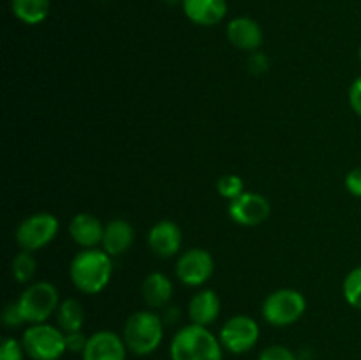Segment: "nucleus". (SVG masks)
Listing matches in <instances>:
<instances>
[{"label": "nucleus", "mask_w": 361, "mask_h": 360, "mask_svg": "<svg viewBox=\"0 0 361 360\" xmlns=\"http://www.w3.org/2000/svg\"><path fill=\"white\" fill-rule=\"evenodd\" d=\"M21 344L32 360H59L67 352L66 334L49 323L28 325L21 335Z\"/></svg>", "instance_id": "obj_6"}, {"label": "nucleus", "mask_w": 361, "mask_h": 360, "mask_svg": "<svg viewBox=\"0 0 361 360\" xmlns=\"http://www.w3.org/2000/svg\"><path fill=\"white\" fill-rule=\"evenodd\" d=\"M345 189L353 196L361 198V168H355L345 175Z\"/></svg>", "instance_id": "obj_28"}, {"label": "nucleus", "mask_w": 361, "mask_h": 360, "mask_svg": "<svg viewBox=\"0 0 361 360\" xmlns=\"http://www.w3.org/2000/svg\"><path fill=\"white\" fill-rule=\"evenodd\" d=\"M87 342H88V335H85L81 330L71 332V334H66L67 352L83 353L85 348H87Z\"/></svg>", "instance_id": "obj_27"}, {"label": "nucleus", "mask_w": 361, "mask_h": 360, "mask_svg": "<svg viewBox=\"0 0 361 360\" xmlns=\"http://www.w3.org/2000/svg\"><path fill=\"white\" fill-rule=\"evenodd\" d=\"M257 360H298L295 353L282 344H271L259 353Z\"/></svg>", "instance_id": "obj_25"}, {"label": "nucleus", "mask_w": 361, "mask_h": 360, "mask_svg": "<svg viewBox=\"0 0 361 360\" xmlns=\"http://www.w3.org/2000/svg\"><path fill=\"white\" fill-rule=\"evenodd\" d=\"M182 229L175 221H159L148 232V247L159 258H171L182 247Z\"/></svg>", "instance_id": "obj_12"}, {"label": "nucleus", "mask_w": 361, "mask_h": 360, "mask_svg": "<svg viewBox=\"0 0 361 360\" xmlns=\"http://www.w3.org/2000/svg\"><path fill=\"white\" fill-rule=\"evenodd\" d=\"M217 193L221 194L224 200H229V201H233L235 198H238L240 194L245 193L242 176L235 175V173H226V175L219 176Z\"/></svg>", "instance_id": "obj_23"}, {"label": "nucleus", "mask_w": 361, "mask_h": 360, "mask_svg": "<svg viewBox=\"0 0 361 360\" xmlns=\"http://www.w3.org/2000/svg\"><path fill=\"white\" fill-rule=\"evenodd\" d=\"M59 219L49 212H37L18 224L16 228V244L21 251H37L53 242L59 233Z\"/></svg>", "instance_id": "obj_7"}, {"label": "nucleus", "mask_w": 361, "mask_h": 360, "mask_svg": "<svg viewBox=\"0 0 361 360\" xmlns=\"http://www.w3.org/2000/svg\"><path fill=\"white\" fill-rule=\"evenodd\" d=\"M228 41L243 52H257L263 44V30L252 18L240 16L228 23Z\"/></svg>", "instance_id": "obj_13"}, {"label": "nucleus", "mask_w": 361, "mask_h": 360, "mask_svg": "<svg viewBox=\"0 0 361 360\" xmlns=\"http://www.w3.org/2000/svg\"><path fill=\"white\" fill-rule=\"evenodd\" d=\"M2 321H4V325L9 328H16V327H20V325L25 323L23 314H21L20 307H18V302L7 304L6 309H4V313H2Z\"/></svg>", "instance_id": "obj_26"}, {"label": "nucleus", "mask_w": 361, "mask_h": 360, "mask_svg": "<svg viewBox=\"0 0 361 360\" xmlns=\"http://www.w3.org/2000/svg\"><path fill=\"white\" fill-rule=\"evenodd\" d=\"M111 274V256L104 249H97V247L80 251L69 265L71 282L85 295L101 293L109 284Z\"/></svg>", "instance_id": "obj_1"}, {"label": "nucleus", "mask_w": 361, "mask_h": 360, "mask_svg": "<svg viewBox=\"0 0 361 360\" xmlns=\"http://www.w3.org/2000/svg\"><path fill=\"white\" fill-rule=\"evenodd\" d=\"M134 242V228L126 219H113L104 226V236H102V249L111 258L122 256L130 249Z\"/></svg>", "instance_id": "obj_17"}, {"label": "nucleus", "mask_w": 361, "mask_h": 360, "mask_svg": "<svg viewBox=\"0 0 361 360\" xmlns=\"http://www.w3.org/2000/svg\"><path fill=\"white\" fill-rule=\"evenodd\" d=\"M69 233L71 239L81 246L83 249H94L99 244H102V236H104V224L101 219L95 217L94 214H87L81 212L76 214L69 222Z\"/></svg>", "instance_id": "obj_14"}, {"label": "nucleus", "mask_w": 361, "mask_h": 360, "mask_svg": "<svg viewBox=\"0 0 361 360\" xmlns=\"http://www.w3.org/2000/svg\"><path fill=\"white\" fill-rule=\"evenodd\" d=\"M178 309L176 307H169V311L166 313V323H175L176 318H178Z\"/></svg>", "instance_id": "obj_31"}, {"label": "nucleus", "mask_w": 361, "mask_h": 360, "mask_svg": "<svg viewBox=\"0 0 361 360\" xmlns=\"http://www.w3.org/2000/svg\"><path fill=\"white\" fill-rule=\"evenodd\" d=\"M307 300L302 292L293 288L275 289L264 299L261 314L271 327H289L295 325L305 314Z\"/></svg>", "instance_id": "obj_5"}, {"label": "nucleus", "mask_w": 361, "mask_h": 360, "mask_svg": "<svg viewBox=\"0 0 361 360\" xmlns=\"http://www.w3.org/2000/svg\"><path fill=\"white\" fill-rule=\"evenodd\" d=\"M127 346L122 335L111 330H99L88 335L85 352L81 353L83 360H126Z\"/></svg>", "instance_id": "obj_11"}, {"label": "nucleus", "mask_w": 361, "mask_h": 360, "mask_svg": "<svg viewBox=\"0 0 361 360\" xmlns=\"http://www.w3.org/2000/svg\"><path fill=\"white\" fill-rule=\"evenodd\" d=\"M122 337L134 355H152L164 339V321L155 311H136L127 318Z\"/></svg>", "instance_id": "obj_3"}, {"label": "nucleus", "mask_w": 361, "mask_h": 360, "mask_svg": "<svg viewBox=\"0 0 361 360\" xmlns=\"http://www.w3.org/2000/svg\"><path fill=\"white\" fill-rule=\"evenodd\" d=\"M166 2H169V4H175V2H178V0H166Z\"/></svg>", "instance_id": "obj_32"}, {"label": "nucleus", "mask_w": 361, "mask_h": 360, "mask_svg": "<svg viewBox=\"0 0 361 360\" xmlns=\"http://www.w3.org/2000/svg\"><path fill=\"white\" fill-rule=\"evenodd\" d=\"M271 205L263 194L259 193H249L245 191L243 194H240L238 198H235L233 201H229L228 214L236 224L240 226H259L270 217Z\"/></svg>", "instance_id": "obj_10"}, {"label": "nucleus", "mask_w": 361, "mask_h": 360, "mask_svg": "<svg viewBox=\"0 0 361 360\" xmlns=\"http://www.w3.org/2000/svg\"><path fill=\"white\" fill-rule=\"evenodd\" d=\"M214 256L207 249H201V247L187 249L178 258L175 267L176 277L185 286H192V288L204 284L214 275Z\"/></svg>", "instance_id": "obj_9"}, {"label": "nucleus", "mask_w": 361, "mask_h": 360, "mask_svg": "<svg viewBox=\"0 0 361 360\" xmlns=\"http://www.w3.org/2000/svg\"><path fill=\"white\" fill-rule=\"evenodd\" d=\"M268 66H270V62H268V59L263 55V53H259V52L250 53V56H249L250 73H254V74L267 73Z\"/></svg>", "instance_id": "obj_30"}, {"label": "nucleus", "mask_w": 361, "mask_h": 360, "mask_svg": "<svg viewBox=\"0 0 361 360\" xmlns=\"http://www.w3.org/2000/svg\"><path fill=\"white\" fill-rule=\"evenodd\" d=\"M11 270H13L14 279L21 284H27L34 279L35 272H37V263H35V258L32 256V253L28 251H20V253L14 256L13 265H11Z\"/></svg>", "instance_id": "obj_21"}, {"label": "nucleus", "mask_w": 361, "mask_h": 360, "mask_svg": "<svg viewBox=\"0 0 361 360\" xmlns=\"http://www.w3.org/2000/svg\"><path fill=\"white\" fill-rule=\"evenodd\" d=\"M141 296L150 309H162L173 296V282L162 272H152L143 279Z\"/></svg>", "instance_id": "obj_18"}, {"label": "nucleus", "mask_w": 361, "mask_h": 360, "mask_svg": "<svg viewBox=\"0 0 361 360\" xmlns=\"http://www.w3.org/2000/svg\"><path fill=\"white\" fill-rule=\"evenodd\" d=\"M182 6L185 16L201 27L221 23L228 13L226 0H182Z\"/></svg>", "instance_id": "obj_15"}, {"label": "nucleus", "mask_w": 361, "mask_h": 360, "mask_svg": "<svg viewBox=\"0 0 361 360\" xmlns=\"http://www.w3.org/2000/svg\"><path fill=\"white\" fill-rule=\"evenodd\" d=\"M187 313H189L190 323L210 327L221 314V299L214 289H201L190 299Z\"/></svg>", "instance_id": "obj_16"}, {"label": "nucleus", "mask_w": 361, "mask_h": 360, "mask_svg": "<svg viewBox=\"0 0 361 360\" xmlns=\"http://www.w3.org/2000/svg\"><path fill=\"white\" fill-rule=\"evenodd\" d=\"M358 55H360V64H361V48H360V53H358Z\"/></svg>", "instance_id": "obj_33"}, {"label": "nucleus", "mask_w": 361, "mask_h": 360, "mask_svg": "<svg viewBox=\"0 0 361 360\" xmlns=\"http://www.w3.org/2000/svg\"><path fill=\"white\" fill-rule=\"evenodd\" d=\"M56 323L63 334L81 330L85 325V309L80 300L66 299L60 302L59 311H56Z\"/></svg>", "instance_id": "obj_19"}, {"label": "nucleus", "mask_w": 361, "mask_h": 360, "mask_svg": "<svg viewBox=\"0 0 361 360\" xmlns=\"http://www.w3.org/2000/svg\"><path fill=\"white\" fill-rule=\"evenodd\" d=\"M219 339L226 352L242 355L250 352L259 341V325L247 314H236L222 325Z\"/></svg>", "instance_id": "obj_8"}, {"label": "nucleus", "mask_w": 361, "mask_h": 360, "mask_svg": "<svg viewBox=\"0 0 361 360\" xmlns=\"http://www.w3.org/2000/svg\"><path fill=\"white\" fill-rule=\"evenodd\" d=\"M342 292H344L345 302L355 309L361 311V265L353 268L344 279L342 284Z\"/></svg>", "instance_id": "obj_22"}, {"label": "nucleus", "mask_w": 361, "mask_h": 360, "mask_svg": "<svg viewBox=\"0 0 361 360\" xmlns=\"http://www.w3.org/2000/svg\"><path fill=\"white\" fill-rule=\"evenodd\" d=\"M169 356L171 360H222L224 348L210 328L190 323L173 335Z\"/></svg>", "instance_id": "obj_2"}, {"label": "nucleus", "mask_w": 361, "mask_h": 360, "mask_svg": "<svg viewBox=\"0 0 361 360\" xmlns=\"http://www.w3.org/2000/svg\"><path fill=\"white\" fill-rule=\"evenodd\" d=\"M25 323H46L59 311L60 295L55 284L49 281L32 282L16 300Z\"/></svg>", "instance_id": "obj_4"}, {"label": "nucleus", "mask_w": 361, "mask_h": 360, "mask_svg": "<svg viewBox=\"0 0 361 360\" xmlns=\"http://www.w3.org/2000/svg\"><path fill=\"white\" fill-rule=\"evenodd\" d=\"M25 353L21 341L14 337H4L0 344V360H23Z\"/></svg>", "instance_id": "obj_24"}, {"label": "nucleus", "mask_w": 361, "mask_h": 360, "mask_svg": "<svg viewBox=\"0 0 361 360\" xmlns=\"http://www.w3.org/2000/svg\"><path fill=\"white\" fill-rule=\"evenodd\" d=\"M349 104H351L353 112L361 116V76L356 78L349 87Z\"/></svg>", "instance_id": "obj_29"}, {"label": "nucleus", "mask_w": 361, "mask_h": 360, "mask_svg": "<svg viewBox=\"0 0 361 360\" xmlns=\"http://www.w3.org/2000/svg\"><path fill=\"white\" fill-rule=\"evenodd\" d=\"M11 9L25 25H39L48 18L49 0H11Z\"/></svg>", "instance_id": "obj_20"}]
</instances>
